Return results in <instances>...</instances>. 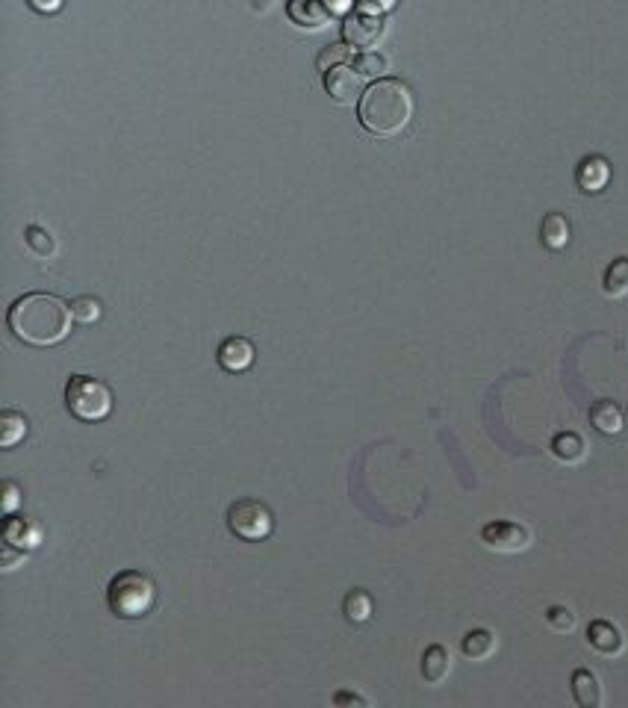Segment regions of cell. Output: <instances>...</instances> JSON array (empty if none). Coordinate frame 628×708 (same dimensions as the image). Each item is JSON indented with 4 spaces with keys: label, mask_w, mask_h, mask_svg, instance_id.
I'll list each match as a JSON object with an SVG mask.
<instances>
[{
    "label": "cell",
    "mask_w": 628,
    "mask_h": 708,
    "mask_svg": "<svg viewBox=\"0 0 628 708\" xmlns=\"http://www.w3.org/2000/svg\"><path fill=\"white\" fill-rule=\"evenodd\" d=\"M71 304L59 295L27 293L9 307V331L33 349H51L71 334Z\"/></svg>",
    "instance_id": "6da1fadb"
},
{
    "label": "cell",
    "mask_w": 628,
    "mask_h": 708,
    "mask_svg": "<svg viewBox=\"0 0 628 708\" xmlns=\"http://www.w3.org/2000/svg\"><path fill=\"white\" fill-rule=\"evenodd\" d=\"M357 118L378 139L399 136L413 118V95H410L407 83L393 80V77L375 80L363 92V98L357 101Z\"/></svg>",
    "instance_id": "7a4b0ae2"
},
{
    "label": "cell",
    "mask_w": 628,
    "mask_h": 708,
    "mask_svg": "<svg viewBox=\"0 0 628 708\" xmlns=\"http://www.w3.org/2000/svg\"><path fill=\"white\" fill-rule=\"evenodd\" d=\"M157 588L151 582V576H145L142 570H121L115 573L110 588H107V602L110 611L121 620H139L154 608Z\"/></svg>",
    "instance_id": "3957f363"
},
{
    "label": "cell",
    "mask_w": 628,
    "mask_h": 708,
    "mask_svg": "<svg viewBox=\"0 0 628 708\" xmlns=\"http://www.w3.org/2000/svg\"><path fill=\"white\" fill-rule=\"evenodd\" d=\"M65 408L80 422H101L113 413V390L92 375H71L65 384Z\"/></svg>",
    "instance_id": "277c9868"
},
{
    "label": "cell",
    "mask_w": 628,
    "mask_h": 708,
    "mask_svg": "<svg viewBox=\"0 0 628 708\" xmlns=\"http://www.w3.org/2000/svg\"><path fill=\"white\" fill-rule=\"evenodd\" d=\"M228 529L245 543H260L275 529V517L260 499H236L228 508Z\"/></svg>",
    "instance_id": "5b68a950"
},
{
    "label": "cell",
    "mask_w": 628,
    "mask_h": 708,
    "mask_svg": "<svg viewBox=\"0 0 628 708\" xmlns=\"http://www.w3.org/2000/svg\"><path fill=\"white\" fill-rule=\"evenodd\" d=\"M387 36V24L381 15L372 12H354L348 15L343 24V39L345 45H351L354 51H372L384 42Z\"/></svg>",
    "instance_id": "8992f818"
},
{
    "label": "cell",
    "mask_w": 628,
    "mask_h": 708,
    "mask_svg": "<svg viewBox=\"0 0 628 708\" xmlns=\"http://www.w3.org/2000/svg\"><path fill=\"white\" fill-rule=\"evenodd\" d=\"M481 543L493 552L516 555V552H525L531 546V531L519 526V523H511V520H496V523L481 529Z\"/></svg>",
    "instance_id": "52a82bcc"
},
{
    "label": "cell",
    "mask_w": 628,
    "mask_h": 708,
    "mask_svg": "<svg viewBox=\"0 0 628 708\" xmlns=\"http://www.w3.org/2000/svg\"><path fill=\"white\" fill-rule=\"evenodd\" d=\"M363 74L351 65H337L331 71H325V92L340 104V107H351L354 101L363 98Z\"/></svg>",
    "instance_id": "ba28073f"
},
{
    "label": "cell",
    "mask_w": 628,
    "mask_h": 708,
    "mask_svg": "<svg viewBox=\"0 0 628 708\" xmlns=\"http://www.w3.org/2000/svg\"><path fill=\"white\" fill-rule=\"evenodd\" d=\"M286 15L295 27L310 30V33L325 30L334 18L325 0H286Z\"/></svg>",
    "instance_id": "9c48e42d"
},
{
    "label": "cell",
    "mask_w": 628,
    "mask_h": 708,
    "mask_svg": "<svg viewBox=\"0 0 628 708\" xmlns=\"http://www.w3.org/2000/svg\"><path fill=\"white\" fill-rule=\"evenodd\" d=\"M254 363V343L245 340V337H228L222 346H219V366L230 372V375H239L245 369H251Z\"/></svg>",
    "instance_id": "30bf717a"
},
{
    "label": "cell",
    "mask_w": 628,
    "mask_h": 708,
    "mask_svg": "<svg viewBox=\"0 0 628 708\" xmlns=\"http://www.w3.org/2000/svg\"><path fill=\"white\" fill-rule=\"evenodd\" d=\"M587 644L596 649L599 655H623L626 638H623V632H620L614 623H608V620H593V623L587 626Z\"/></svg>",
    "instance_id": "8fae6325"
},
{
    "label": "cell",
    "mask_w": 628,
    "mask_h": 708,
    "mask_svg": "<svg viewBox=\"0 0 628 708\" xmlns=\"http://www.w3.org/2000/svg\"><path fill=\"white\" fill-rule=\"evenodd\" d=\"M575 180H578V186H581V192H602L605 186H608V180H611V163L605 160V157H599V154H593V157H584L581 160V166H578V172H575Z\"/></svg>",
    "instance_id": "7c38bea8"
},
{
    "label": "cell",
    "mask_w": 628,
    "mask_h": 708,
    "mask_svg": "<svg viewBox=\"0 0 628 708\" xmlns=\"http://www.w3.org/2000/svg\"><path fill=\"white\" fill-rule=\"evenodd\" d=\"M3 543H12L18 549H36L42 543V526L27 517H6Z\"/></svg>",
    "instance_id": "4fadbf2b"
},
{
    "label": "cell",
    "mask_w": 628,
    "mask_h": 708,
    "mask_svg": "<svg viewBox=\"0 0 628 708\" xmlns=\"http://www.w3.org/2000/svg\"><path fill=\"white\" fill-rule=\"evenodd\" d=\"M590 425H593L599 434H608V437L620 434L623 425H626L623 408H620L617 402H611V399H599V402H593V405H590Z\"/></svg>",
    "instance_id": "5bb4252c"
},
{
    "label": "cell",
    "mask_w": 628,
    "mask_h": 708,
    "mask_svg": "<svg viewBox=\"0 0 628 708\" xmlns=\"http://www.w3.org/2000/svg\"><path fill=\"white\" fill-rule=\"evenodd\" d=\"M572 697L581 708H599L602 706V685L599 676L587 667H578L572 673Z\"/></svg>",
    "instance_id": "9a60e30c"
},
{
    "label": "cell",
    "mask_w": 628,
    "mask_h": 708,
    "mask_svg": "<svg viewBox=\"0 0 628 708\" xmlns=\"http://www.w3.org/2000/svg\"><path fill=\"white\" fill-rule=\"evenodd\" d=\"M449 673H452V652L443 644H434V647L425 649V655H422V679L428 685H440Z\"/></svg>",
    "instance_id": "2e32d148"
},
{
    "label": "cell",
    "mask_w": 628,
    "mask_h": 708,
    "mask_svg": "<svg viewBox=\"0 0 628 708\" xmlns=\"http://www.w3.org/2000/svg\"><path fill=\"white\" fill-rule=\"evenodd\" d=\"M549 449H552V455H555L561 464H567V467L581 464V461L587 458V443H584V437L575 434V431H561V434H555Z\"/></svg>",
    "instance_id": "e0dca14e"
},
{
    "label": "cell",
    "mask_w": 628,
    "mask_h": 708,
    "mask_svg": "<svg viewBox=\"0 0 628 708\" xmlns=\"http://www.w3.org/2000/svg\"><path fill=\"white\" fill-rule=\"evenodd\" d=\"M460 652L469 661H484L496 652V635L490 629H472L463 641H460Z\"/></svg>",
    "instance_id": "ac0fdd59"
},
{
    "label": "cell",
    "mask_w": 628,
    "mask_h": 708,
    "mask_svg": "<svg viewBox=\"0 0 628 708\" xmlns=\"http://www.w3.org/2000/svg\"><path fill=\"white\" fill-rule=\"evenodd\" d=\"M540 239H543L546 248L561 251L570 242V222L561 213H546V219L540 225Z\"/></svg>",
    "instance_id": "d6986e66"
},
{
    "label": "cell",
    "mask_w": 628,
    "mask_h": 708,
    "mask_svg": "<svg viewBox=\"0 0 628 708\" xmlns=\"http://www.w3.org/2000/svg\"><path fill=\"white\" fill-rule=\"evenodd\" d=\"M24 242H27L30 254H36L39 260H54V254H57V239L42 225H27Z\"/></svg>",
    "instance_id": "ffe728a7"
},
{
    "label": "cell",
    "mask_w": 628,
    "mask_h": 708,
    "mask_svg": "<svg viewBox=\"0 0 628 708\" xmlns=\"http://www.w3.org/2000/svg\"><path fill=\"white\" fill-rule=\"evenodd\" d=\"M27 437V416L18 411H3L0 413V446L12 449L18 440Z\"/></svg>",
    "instance_id": "44dd1931"
},
{
    "label": "cell",
    "mask_w": 628,
    "mask_h": 708,
    "mask_svg": "<svg viewBox=\"0 0 628 708\" xmlns=\"http://www.w3.org/2000/svg\"><path fill=\"white\" fill-rule=\"evenodd\" d=\"M602 290L608 298H623L628 295V257H617L602 278Z\"/></svg>",
    "instance_id": "7402d4cb"
},
{
    "label": "cell",
    "mask_w": 628,
    "mask_h": 708,
    "mask_svg": "<svg viewBox=\"0 0 628 708\" xmlns=\"http://www.w3.org/2000/svg\"><path fill=\"white\" fill-rule=\"evenodd\" d=\"M343 614L348 623H366L372 617V599L363 590H351L343 602Z\"/></svg>",
    "instance_id": "603a6c76"
},
{
    "label": "cell",
    "mask_w": 628,
    "mask_h": 708,
    "mask_svg": "<svg viewBox=\"0 0 628 708\" xmlns=\"http://www.w3.org/2000/svg\"><path fill=\"white\" fill-rule=\"evenodd\" d=\"M354 68L363 77H378L381 80L390 71V59L384 57V54H378V51H363L360 57H354Z\"/></svg>",
    "instance_id": "cb8c5ba5"
},
{
    "label": "cell",
    "mask_w": 628,
    "mask_h": 708,
    "mask_svg": "<svg viewBox=\"0 0 628 708\" xmlns=\"http://www.w3.org/2000/svg\"><path fill=\"white\" fill-rule=\"evenodd\" d=\"M71 316L80 322V325H92L101 319V301L92 298V295H80L71 301Z\"/></svg>",
    "instance_id": "d4e9b609"
},
{
    "label": "cell",
    "mask_w": 628,
    "mask_h": 708,
    "mask_svg": "<svg viewBox=\"0 0 628 708\" xmlns=\"http://www.w3.org/2000/svg\"><path fill=\"white\" fill-rule=\"evenodd\" d=\"M351 45H328L319 57H316V65H319V71H331V68H337V65H345L348 59H351Z\"/></svg>",
    "instance_id": "484cf974"
},
{
    "label": "cell",
    "mask_w": 628,
    "mask_h": 708,
    "mask_svg": "<svg viewBox=\"0 0 628 708\" xmlns=\"http://www.w3.org/2000/svg\"><path fill=\"white\" fill-rule=\"evenodd\" d=\"M546 623H549V629H555V632H561V635H570L572 629H575V614H572L567 605H552V608L546 611Z\"/></svg>",
    "instance_id": "4316f807"
},
{
    "label": "cell",
    "mask_w": 628,
    "mask_h": 708,
    "mask_svg": "<svg viewBox=\"0 0 628 708\" xmlns=\"http://www.w3.org/2000/svg\"><path fill=\"white\" fill-rule=\"evenodd\" d=\"M24 561H27V549H18V546H12V543H3V549H0V570H3V573H12L15 567H24Z\"/></svg>",
    "instance_id": "83f0119b"
},
{
    "label": "cell",
    "mask_w": 628,
    "mask_h": 708,
    "mask_svg": "<svg viewBox=\"0 0 628 708\" xmlns=\"http://www.w3.org/2000/svg\"><path fill=\"white\" fill-rule=\"evenodd\" d=\"M18 502H21V490H18V484H15V481H3V514L12 517L15 508H18Z\"/></svg>",
    "instance_id": "f1b7e54d"
},
{
    "label": "cell",
    "mask_w": 628,
    "mask_h": 708,
    "mask_svg": "<svg viewBox=\"0 0 628 708\" xmlns=\"http://www.w3.org/2000/svg\"><path fill=\"white\" fill-rule=\"evenodd\" d=\"M360 12H372V15H384L396 6V0H357Z\"/></svg>",
    "instance_id": "f546056e"
},
{
    "label": "cell",
    "mask_w": 628,
    "mask_h": 708,
    "mask_svg": "<svg viewBox=\"0 0 628 708\" xmlns=\"http://www.w3.org/2000/svg\"><path fill=\"white\" fill-rule=\"evenodd\" d=\"M65 0H27V6L39 15H57Z\"/></svg>",
    "instance_id": "4dcf8cb0"
},
{
    "label": "cell",
    "mask_w": 628,
    "mask_h": 708,
    "mask_svg": "<svg viewBox=\"0 0 628 708\" xmlns=\"http://www.w3.org/2000/svg\"><path fill=\"white\" fill-rule=\"evenodd\" d=\"M325 3L334 15H351V9L357 6V0H325Z\"/></svg>",
    "instance_id": "1f68e13d"
},
{
    "label": "cell",
    "mask_w": 628,
    "mask_h": 708,
    "mask_svg": "<svg viewBox=\"0 0 628 708\" xmlns=\"http://www.w3.org/2000/svg\"><path fill=\"white\" fill-rule=\"evenodd\" d=\"M334 703H337V706H366V700H363V697H357V694H348V691H340V694L334 697Z\"/></svg>",
    "instance_id": "d6a6232c"
}]
</instances>
